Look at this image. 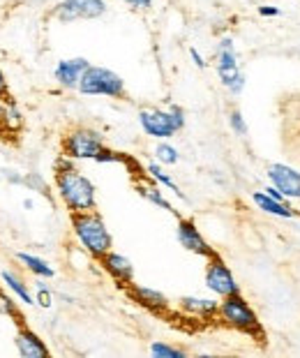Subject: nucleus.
<instances>
[{"instance_id":"obj_1","label":"nucleus","mask_w":300,"mask_h":358,"mask_svg":"<svg viewBox=\"0 0 300 358\" xmlns=\"http://www.w3.org/2000/svg\"><path fill=\"white\" fill-rule=\"evenodd\" d=\"M53 185H56L58 199L69 213H86L97 208V189L86 173H81L72 164V157L60 155L56 159Z\"/></svg>"},{"instance_id":"obj_2","label":"nucleus","mask_w":300,"mask_h":358,"mask_svg":"<svg viewBox=\"0 0 300 358\" xmlns=\"http://www.w3.org/2000/svg\"><path fill=\"white\" fill-rule=\"evenodd\" d=\"M69 222H72V231H74L76 243H79L92 259L99 262V259L113 248L111 231L97 208L86 210V213H69Z\"/></svg>"},{"instance_id":"obj_3","label":"nucleus","mask_w":300,"mask_h":358,"mask_svg":"<svg viewBox=\"0 0 300 358\" xmlns=\"http://www.w3.org/2000/svg\"><path fill=\"white\" fill-rule=\"evenodd\" d=\"M138 125L150 139H171L176 132L185 127V111L178 104H171L169 109H141L138 111Z\"/></svg>"},{"instance_id":"obj_4","label":"nucleus","mask_w":300,"mask_h":358,"mask_svg":"<svg viewBox=\"0 0 300 358\" xmlns=\"http://www.w3.org/2000/svg\"><path fill=\"white\" fill-rule=\"evenodd\" d=\"M76 90L81 95H90V97H113V100H125L127 97L125 81H122L120 74L102 65H90L83 72Z\"/></svg>"},{"instance_id":"obj_5","label":"nucleus","mask_w":300,"mask_h":358,"mask_svg":"<svg viewBox=\"0 0 300 358\" xmlns=\"http://www.w3.org/2000/svg\"><path fill=\"white\" fill-rule=\"evenodd\" d=\"M217 317L227 326H231V329H236V331H241V333H248V335H259V338H264V331H261L257 312L252 310V306L243 299L241 294H231V296H227V299H222Z\"/></svg>"},{"instance_id":"obj_6","label":"nucleus","mask_w":300,"mask_h":358,"mask_svg":"<svg viewBox=\"0 0 300 358\" xmlns=\"http://www.w3.org/2000/svg\"><path fill=\"white\" fill-rule=\"evenodd\" d=\"M215 70H217V77L222 81L231 95H241L245 88V74L238 65V53L234 47V40L231 37H222L217 49H215Z\"/></svg>"},{"instance_id":"obj_7","label":"nucleus","mask_w":300,"mask_h":358,"mask_svg":"<svg viewBox=\"0 0 300 358\" xmlns=\"http://www.w3.org/2000/svg\"><path fill=\"white\" fill-rule=\"evenodd\" d=\"M104 148V134L92 127H74L63 136V155L72 159H97Z\"/></svg>"},{"instance_id":"obj_8","label":"nucleus","mask_w":300,"mask_h":358,"mask_svg":"<svg viewBox=\"0 0 300 358\" xmlns=\"http://www.w3.org/2000/svg\"><path fill=\"white\" fill-rule=\"evenodd\" d=\"M109 12L106 0H60L51 10V17L60 24H74V21H92Z\"/></svg>"},{"instance_id":"obj_9","label":"nucleus","mask_w":300,"mask_h":358,"mask_svg":"<svg viewBox=\"0 0 300 358\" xmlns=\"http://www.w3.org/2000/svg\"><path fill=\"white\" fill-rule=\"evenodd\" d=\"M206 287L217 296V299H227L231 294H241V287L231 273L229 266L222 262L220 255H215L208 259V266H206Z\"/></svg>"},{"instance_id":"obj_10","label":"nucleus","mask_w":300,"mask_h":358,"mask_svg":"<svg viewBox=\"0 0 300 358\" xmlns=\"http://www.w3.org/2000/svg\"><path fill=\"white\" fill-rule=\"evenodd\" d=\"M176 238H178V243L187 250V252L197 255V257L210 259L217 255L215 248H210V243L203 238V234L199 231L194 220H190V217H178V224H176Z\"/></svg>"},{"instance_id":"obj_11","label":"nucleus","mask_w":300,"mask_h":358,"mask_svg":"<svg viewBox=\"0 0 300 358\" xmlns=\"http://www.w3.org/2000/svg\"><path fill=\"white\" fill-rule=\"evenodd\" d=\"M268 180H271V185H275L280 192L287 196V199H300V171L294 169V166L289 164H282V162H275L268 166L266 171Z\"/></svg>"},{"instance_id":"obj_12","label":"nucleus","mask_w":300,"mask_h":358,"mask_svg":"<svg viewBox=\"0 0 300 358\" xmlns=\"http://www.w3.org/2000/svg\"><path fill=\"white\" fill-rule=\"evenodd\" d=\"M90 67V63L86 58H65V60H58L56 70H53V79L60 88L65 90H76L79 88V81L83 77V72H86Z\"/></svg>"},{"instance_id":"obj_13","label":"nucleus","mask_w":300,"mask_h":358,"mask_svg":"<svg viewBox=\"0 0 300 358\" xmlns=\"http://www.w3.org/2000/svg\"><path fill=\"white\" fill-rule=\"evenodd\" d=\"M99 266H102L104 273H109L120 287H129L134 282V266L125 255H118V252H113V250H109V252L99 259Z\"/></svg>"},{"instance_id":"obj_14","label":"nucleus","mask_w":300,"mask_h":358,"mask_svg":"<svg viewBox=\"0 0 300 358\" xmlns=\"http://www.w3.org/2000/svg\"><path fill=\"white\" fill-rule=\"evenodd\" d=\"M14 345H17V352L23 358H46V356H49V347L44 345V340L33 329H28L26 324L17 326Z\"/></svg>"},{"instance_id":"obj_15","label":"nucleus","mask_w":300,"mask_h":358,"mask_svg":"<svg viewBox=\"0 0 300 358\" xmlns=\"http://www.w3.org/2000/svg\"><path fill=\"white\" fill-rule=\"evenodd\" d=\"M127 292L138 303V306L148 308L152 312H166L169 310V299L162 292H157V289L141 287V285H134V282H132V285L127 287Z\"/></svg>"},{"instance_id":"obj_16","label":"nucleus","mask_w":300,"mask_h":358,"mask_svg":"<svg viewBox=\"0 0 300 358\" xmlns=\"http://www.w3.org/2000/svg\"><path fill=\"white\" fill-rule=\"evenodd\" d=\"M252 201H254V206H257L259 210H264L266 215L282 217V220H291V217L298 215V213L291 208L287 201H277V199H273V196H268L266 189H264V192H252Z\"/></svg>"},{"instance_id":"obj_17","label":"nucleus","mask_w":300,"mask_h":358,"mask_svg":"<svg viewBox=\"0 0 300 358\" xmlns=\"http://www.w3.org/2000/svg\"><path fill=\"white\" fill-rule=\"evenodd\" d=\"M180 310L192 317H215L220 310V301L215 299H199V296H185L180 299Z\"/></svg>"},{"instance_id":"obj_18","label":"nucleus","mask_w":300,"mask_h":358,"mask_svg":"<svg viewBox=\"0 0 300 358\" xmlns=\"http://www.w3.org/2000/svg\"><path fill=\"white\" fill-rule=\"evenodd\" d=\"M0 282H3V287L7 289V292H12L21 303H26V306H35V296L30 294L28 285L14 271H3V273H0Z\"/></svg>"},{"instance_id":"obj_19","label":"nucleus","mask_w":300,"mask_h":358,"mask_svg":"<svg viewBox=\"0 0 300 358\" xmlns=\"http://www.w3.org/2000/svg\"><path fill=\"white\" fill-rule=\"evenodd\" d=\"M17 262L26 266V271L33 273L35 278H42V280H51L56 275V271L51 268L49 262H44L42 257L37 255H30V252H17Z\"/></svg>"},{"instance_id":"obj_20","label":"nucleus","mask_w":300,"mask_h":358,"mask_svg":"<svg viewBox=\"0 0 300 358\" xmlns=\"http://www.w3.org/2000/svg\"><path fill=\"white\" fill-rule=\"evenodd\" d=\"M136 189H138V194H141L143 199H148L150 203L159 206V208H164V210H169V213H173V215H178L173 206L166 201V196L162 194V185H157V182H155V185H152V182H138Z\"/></svg>"},{"instance_id":"obj_21","label":"nucleus","mask_w":300,"mask_h":358,"mask_svg":"<svg viewBox=\"0 0 300 358\" xmlns=\"http://www.w3.org/2000/svg\"><path fill=\"white\" fill-rule=\"evenodd\" d=\"M145 171H148V176H150V180H152V182H157V185L166 187V189H171V192H173L176 196H178V199H183V201L187 199V196L183 194V189H180L178 185H176V180H173L171 176H169V173H166L164 169H162L159 164L150 162L148 166H145Z\"/></svg>"},{"instance_id":"obj_22","label":"nucleus","mask_w":300,"mask_h":358,"mask_svg":"<svg viewBox=\"0 0 300 358\" xmlns=\"http://www.w3.org/2000/svg\"><path fill=\"white\" fill-rule=\"evenodd\" d=\"M0 315H5L7 319H12V322L17 324V326L26 324V319H23V312L19 308V303L14 301L3 287H0Z\"/></svg>"},{"instance_id":"obj_23","label":"nucleus","mask_w":300,"mask_h":358,"mask_svg":"<svg viewBox=\"0 0 300 358\" xmlns=\"http://www.w3.org/2000/svg\"><path fill=\"white\" fill-rule=\"evenodd\" d=\"M155 157H157V162H159V164L173 166V164H178L180 153H178V148H176L173 143H169V141L164 139V141H159L157 146H155Z\"/></svg>"},{"instance_id":"obj_24","label":"nucleus","mask_w":300,"mask_h":358,"mask_svg":"<svg viewBox=\"0 0 300 358\" xmlns=\"http://www.w3.org/2000/svg\"><path fill=\"white\" fill-rule=\"evenodd\" d=\"M0 125H5L7 129H19L23 125V116H21L19 106L14 100L5 102V116H3V123Z\"/></svg>"},{"instance_id":"obj_25","label":"nucleus","mask_w":300,"mask_h":358,"mask_svg":"<svg viewBox=\"0 0 300 358\" xmlns=\"http://www.w3.org/2000/svg\"><path fill=\"white\" fill-rule=\"evenodd\" d=\"M150 354L155 356V358H185L183 349L166 345V342H152V345H150Z\"/></svg>"},{"instance_id":"obj_26","label":"nucleus","mask_w":300,"mask_h":358,"mask_svg":"<svg viewBox=\"0 0 300 358\" xmlns=\"http://www.w3.org/2000/svg\"><path fill=\"white\" fill-rule=\"evenodd\" d=\"M35 306H40V308H46V310H49V308L53 306V296H51V292H49V289H46V285H44V282H42V278H40V282H37Z\"/></svg>"},{"instance_id":"obj_27","label":"nucleus","mask_w":300,"mask_h":358,"mask_svg":"<svg viewBox=\"0 0 300 358\" xmlns=\"http://www.w3.org/2000/svg\"><path fill=\"white\" fill-rule=\"evenodd\" d=\"M229 125H231V129L238 134V136H245L248 134V123H245V118H243V113L238 111V109H234L229 113Z\"/></svg>"},{"instance_id":"obj_28","label":"nucleus","mask_w":300,"mask_h":358,"mask_svg":"<svg viewBox=\"0 0 300 358\" xmlns=\"http://www.w3.org/2000/svg\"><path fill=\"white\" fill-rule=\"evenodd\" d=\"M118 3H125L132 7V10H143V12L152 7V0H118Z\"/></svg>"},{"instance_id":"obj_29","label":"nucleus","mask_w":300,"mask_h":358,"mask_svg":"<svg viewBox=\"0 0 300 358\" xmlns=\"http://www.w3.org/2000/svg\"><path fill=\"white\" fill-rule=\"evenodd\" d=\"M0 100H5V102H10V100H12V93H10V83H7V79H5L3 70H0Z\"/></svg>"},{"instance_id":"obj_30","label":"nucleus","mask_w":300,"mask_h":358,"mask_svg":"<svg viewBox=\"0 0 300 358\" xmlns=\"http://www.w3.org/2000/svg\"><path fill=\"white\" fill-rule=\"evenodd\" d=\"M259 14H261V17H280L282 10H280V7H275V5H261Z\"/></svg>"},{"instance_id":"obj_31","label":"nucleus","mask_w":300,"mask_h":358,"mask_svg":"<svg viewBox=\"0 0 300 358\" xmlns=\"http://www.w3.org/2000/svg\"><path fill=\"white\" fill-rule=\"evenodd\" d=\"M190 56H192V60H194V65L199 67V70H206V67H208V63H206V58L201 56V53H199L194 47H192L190 49Z\"/></svg>"},{"instance_id":"obj_32","label":"nucleus","mask_w":300,"mask_h":358,"mask_svg":"<svg viewBox=\"0 0 300 358\" xmlns=\"http://www.w3.org/2000/svg\"><path fill=\"white\" fill-rule=\"evenodd\" d=\"M266 194H268V196H273V199H277V201H287V196H284L275 185H268V187H266Z\"/></svg>"},{"instance_id":"obj_33","label":"nucleus","mask_w":300,"mask_h":358,"mask_svg":"<svg viewBox=\"0 0 300 358\" xmlns=\"http://www.w3.org/2000/svg\"><path fill=\"white\" fill-rule=\"evenodd\" d=\"M3 116H5V100H0V123H3Z\"/></svg>"},{"instance_id":"obj_34","label":"nucleus","mask_w":300,"mask_h":358,"mask_svg":"<svg viewBox=\"0 0 300 358\" xmlns=\"http://www.w3.org/2000/svg\"><path fill=\"white\" fill-rule=\"evenodd\" d=\"M23 208H28V210H30V208H33V201L26 199V201H23Z\"/></svg>"}]
</instances>
